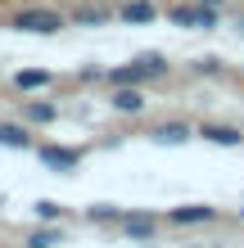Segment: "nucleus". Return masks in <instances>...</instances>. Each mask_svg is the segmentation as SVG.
<instances>
[{
	"instance_id": "obj_13",
	"label": "nucleus",
	"mask_w": 244,
	"mask_h": 248,
	"mask_svg": "<svg viewBox=\"0 0 244 248\" xmlns=\"http://www.w3.org/2000/svg\"><path fill=\"white\" fill-rule=\"evenodd\" d=\"M113 18H118V9H113V5H95V0H86V5L73 9V23L77 27H104Z\"/></svg>"
},
{
	"instance_id": "obj_8",
	"label": "nucleus",
	"mask_w": 244,
	"mask_h": 248,
	"mask_svg": "<svg viewBox=\"0 0 244 248\" xmlns=\"http://www.w3.org/2000/svg\"><path fill=\"white\" fill-rule=\"evenodd\" d=\"M217 221V208L212 203H181V208H167V226H208Z\"/></svg>"
},
{
	"instance_id": "obj_1",
	"label": "nucleus",
	"mask_w": 244,
	"mask_h": 248,
	"mask_svg": "<svg viewBox=\"0 0 244 248\" xmlns=\"http://www.w3.org/2000/svg\"><path fill=\"white\" fill-rule=\"evenodd\" d=\"M167 72H172V63L163 50H140L127 63L104 68V86H149V81H163Z\"/></svg>"
},
{
	"instance_id": "obj_9",
	"label": "nucleus",
	"mask_w": 244,
	"mask_h": 248,
	"mask_svg": "<svg viewBox=\"0 0 244 248\" xmlns=\"http://www.w3.org/2000/svg\"><path fill=\"white\" fill-rule=\"evenodd\" d=\"M0 149H14V154H32L36 149V136L27 122H0Z\"/></svg>"
},
{
	"instance_id": "obj_14",
	"label": "nucleus",
	"mask_w": 244,
	"mask_h": 248,
	"mask_svg": "<svg viewBox=\"0 0 244 248\" xmlns=\"http://www.w3.org/2000/svg\"><path fill=\"white\" fill-rule=\"evenodd\" d=\"M59 244H64L59 221H36V230L23 235V248H59Z\"/></svg>"
},
{
	"instance_id": "obj_12",
	"label": "nucleus",
	"mask_w": 244,
	"mask_h": 248,
	"mask_svg": "<svg viewBox=\"0 0 244 248\" xmlns=\"http://www.w3.org/2000/svg\"><path fill=\"white\" fill-rule=\"evenodd\" d=\"M159 14H163V9L154 5V0H122V5H118V18L131 23V27H149Z\"/></svg>"
},
{
	"instance_id": "obj_7",
	"label": "nucleus",
	"mask_w": 244,
	"mask_h": 248,
	"mask_svg": "<svg viewBox=\"0 0 244 248\" xmlns=\"http://www.w3.org/2000/svg\"><path fill=\"white\" fill-rule=\"evenodd\" d=\"M159 217L154 212H127L122 221H118V230H122V239H131V244H154L159 239Z\"/></svg>"
},
{
	"instance_id": "obj_10",
	"label": "nucleus",
	"mask_w": 244,
	"mask_h": 248,
	"mask_svg": "<svg viewBox=\"0 0 244 248\" xmlns=\"http://www.w3.org/2000/svg\"><path fill=\"white\" fill-rule=\"evenodd\" d=\"M199 140L217 144V149H240V144H244V131L231 126V122H204V126H199Z\"/></svg>"
},
{
	"instance_id": "obj_4",
	"label": "nucleus",
	"mask_w": 244,
	"mask_h": 248,
	"mask_svg": "<svg viewBox=\"0 0 244 248\" xmlns=\"http://www.w3.org/2000/svg\"><path fill=\"white\" fill-rule=\"evenodd\" d=\"M149 140H154V144H163V149H181V144L199 140V126H190L185 118H163V122H154V126H149Z\"/></svg>"
},
{
	"instance_id": "obj_18",
	"label": "nucleus",
	"mask_w": 244,
	"mask_h": 248,
	"mask_svg": "<svg viewBox=\"0 0 244 248\" xmlns=\"http://www.w3.org/2000/svg\"><path fill=\"white\" fill-rule=\"evenodd\" d=\"M195 72H199V77H217V72H226V63L208 54V59H199V63H195Z\"/></svg>"
},
{
	"instance_id": "obj_16",
	"label": "nucleus",
	"mask_w": 244,
	"mask_h": 248,
	"mask_svg": "<svg viewBox=\"0 0 244 248\" xmlns=\"http://www.w3.org/2000/svg\"><path fill=\"white\" fill-rule=\"evenodd\" d=\"M122 217H127L122 203H91L86 208V221H95V226H118Z\"/></svg>"
},
{
	"instance_id": "obj_21",
	"label": "nucleus",
	"mask_w": 244,
	"mask_h": 248,
	"mask_svg": "<svg viewBox=\"0 0 244 248\" xmlns=\"http://www.w3.org/2000/svg\"><path fill=\"white\" fill-rule=\"evenodd\" d=\"M185 248H195V244H185Z\"/></svg>"
},
{
	"instance_id": "obj_5",
	"label": "nucleus",
	"mask_w": 244,
	"mask_h": 248,
	"mask_svg": "<svg viewBox=\"0 0 244 248\" xmlns=\"http://www.w3.org/2000/svg\"><path fill=\"white\" fill-rule=\"evenodd\" d=\"M222 18V9H212V5H199V0H190V5H172L167 9V23H177V27H217Z\"/></svg>"
},
{
	"instance_id": "obj_3",
	"label": "nucleus",
	"mask_w": 244,
	"mask_h": 248,
	"mask_svg": "<svg viewBox=\"0 0 244 248\" xmlns=\"http://www.w3.org/2000/svg\"><path fill=\"white\" fill-rule=\"evenodd\" d=\"M32 154H36V163L46 167V171H54V176H73V171L86 163V154H81V149H68V144H50V140H41Z\"/></svg>"
},
{
	"instance_id": "obj_15",
	"label": "nucleus",
	"mask_w": 244,
	"mask_h": 248,
	"mask_svg": "<svg viewBox=\"0 0 244 248\" xmlns=\"http://www.w3.org/2000/svg\"><path fill=\"white\" fill-rule=\"evenodd\" d=\"M59 118V104L54 99H23V122L27 126H50Z\"/></svg>"
},
{
	"instance_id": "obj_19",
	"label": "nucleus",
	"mask_w": 244,
	"mask_h": 248,
	"mask_svg": "<svg viewBox=\"0 0 244 248\" xmlns=\"http://www.w3.org/2000/svg\"><path fill=\"white\" fill-rule=\"evenodd\" d=\"M199 5H212V9H222V5H226V0H199Z\"/></svg>"
},
{
	"instance_id": "obj_6",
	"label": "nucleus",
	"mask_w": 244,
	"mask_h": 248,
	"mask_svg": "<svg viewBox=\"0 0 244 248\" xmlns=\"http://www.w3.org/2000/svg\"><path fill=\"white\" fill-rule=\"evenodd\" d=\"M109 108L122 113V118H140L149 108V95L145 86H109Z\"/></svg>"
},
{
	"instance_id": "obj_11",
	"label": "nucleus",
	"mask_w": 244,
	"mask_h": 248,
	"mask_svg": "<svg viewBox=\"0 0 244 248\" xmlns=\"http://www.w3.org/2000/svg\"><path fill=\"white\" fill-rule=\"evenodd\" d=\"M9 86H14L18 95H36V91H50V86H54V72H50V68H18Z\"/></svg>"
},
{
	"instance_id": "obj_20",
	"label": "nucleus",
	"mask_w": 244,
	"mask_h": 248,
	"mask_svg": "<svg viewBox=\"0 0 244 248\" xmlns=\"http://www.w3.org/2000/svg\"><path fill=\"white\" fill-rule=\"evenodd\" d=\"M240 221H244V208H240Z\"/></svg>"
},
{
	"instance_id": "obj_17",
	"label": "nucleus",
	"mask_w": 244,
	"mask_h": 248,
	"mask_svg": "<svg viewBox=\"0 0 244 248\" xmlns=\"http://www.w3.org/2000/svg\"><path fill=\"white\" fill-rule=\"evenodd\" d=\"M32 212H36V221H59V217H64V203H54V199H36V203H32Z\"/></svg>"
},
{
	"instance_id": "obj_2",
	"label": "nucleus",
	"mask_w": 244,
	"mask_h": 248,
	"mask_svg": "<svg viewBox=\"0 0 244 248\" xmlns=\"http://www.w3.org/2000/svg\"><path fill=\"white\" fill-rule=\"evenodd\" d=\"M9 32H23V36H59L68 18L59 9H46V5H27V9H14L9 18H5Z\"/></svg>"
}]
</instances>
